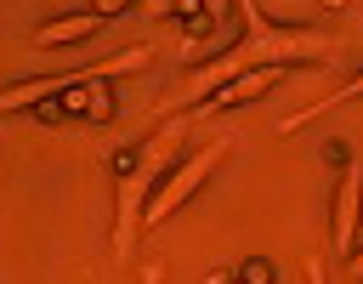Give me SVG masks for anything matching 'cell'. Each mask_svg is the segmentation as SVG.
<instances>
[{
  "mask_svg": "<svg viewBox=\"0 0 363 284\" xmlns=\"http://www.w3.org/2000/svg\"><path fill=\"white\" fill-rule=\"evenodd\" d=\"M357 97H363V68H357V74H352V80H346L340 91H329L323 102H306V108L284 114V119H278V136H289V131H301L306 119H318V114H329V108H346V102H357Z\"/></svg>",
  "mask_w": 363,
  "mask_h": 284,
  "instance_id": "cell-7",
  "label": "cell"
},
{
  "mask_svg": "<svg viewBox=\"0 0 363 284\" xmlns=\"http://www.w3.org/2000/svg\"><path fill=\"white\" fill-rule=\"evenodd\" d=\"M187 119H193V114H176V119H164L147 142L119 148V159H113V261H130V250H136V239H142V210L153 204L159 182L182 165Z\"/></svg>",
  "mask_w": 363,
  "mask_h": 284,
  "instance_id": "cell-2",
  "label": "cell"
},
{
  "mask_svg": "<svg viewBox=\"0 0 363 284\" xmlns=\"http://www.w3.org/2000/svg\"><path fill=\"white\" fill-rule=\"evenodd\" d=\"M357 216H363V165L346 159L340 165V187H335V210H329V250L335 256L357 250Z\"/></svg>",
  "mask_w": 363,
  "mask_h": 284,
  "instance_id": "cell-4",
  "label": "cell"
},
{
  "mask_svg": "<svg viewBox=\"0 0 363 284\" xmlns=\"http://www.w3.org/2000/svg\"><path fill=\"white\" fill-rule=\"evenodd\" d=\"M306 284H329V273H323V261H318V256L306 261Z\"/></svg>",
  "mask_w": 363,
  "mask_h": 284,
  "instance_id": "cell-12",
  "label": "cell"
},
{
  "mask_svg": "<svg viewBox=\"0 0 363 284\" xmlns=\"http://www.w3.org/2000/svg\"><path fill=\"white\" fill-rule=\"evenodd\" d=\"M233 284H244V278H233Z\"/></svg>",
  "mask_w": 363,
  "mask_h": 284,
  "instance_id": "cell-14",
  "label": "cell"
},
{
  "mask_svg": "<svg viewBox=\"0 0 363 284\" xmlns=\"http://www.w3.org/2000/svg\"><path fill=\"white\" fill-rule=\"evenodd\" d=\"M289 68H250V74H238V80H227L204 108H193V114H216V108H233V102H250V97H261V91H272L278 80H284Z\"/></svg>",
  "mask_w": 363,
  "mask_h": 284,
  "instance_id": "cell-6",
  "label": "cell"
},
{
  "mask_svg": "<svg viewBox=\"0 0 363 284\" xmlns=\"http://www.w3.org/2000/svg\"><path fill=\"white\" fill-rule=\"evenodd\" d=\"M102 28V17L96 11H68V17H51V23H40L34 28V51H57V45H79V40H91Z\"/></svg>",
  "mask_w": 363,
  "mask_h": 284,
  "instance_id": "cell-5",
  "label": "cell"
},
{
  "mask_svg": "<svg viewBox=\"0 0 363 284\" xmlns=\"http://www.w3.org/2000/svg\"><path fill=\"white\" fill-rule=\"evenodd\" d=\"M238 278H244V284H272V261H261V256H250V261L238 267Z\"/></svg>",
  "mask_w": 363,
  "mask_h": 284,
  "instance_id": "cell-9",
  "label": "cell"
},
{
  "mask_svg": "<svg viewBox=\"0 0 363 284\" xmlns=\"http://www.w3.org/2000/svg\"><path fill=\"white\" fill-rule=\"evenodd\" d=\"M227 148H233L227 136H216V142H204V148H193V153H187V159H182V165H176V170H170V176L159 182V193H153V204L142 210V233H153V227H159V222H164L170 210H182V204H187V199H193V193H199V187L210 182V170H216V165L227 159Z\"/></svg>",
  "mask_w": 363,
  "mask_h": 284,
  "instance_id": "cell-3",
  "label": "cell"
},
{
  "mask_svg": "<svg viewBox=\"0 0 363 284\" xmlns=\"http://www.w3.org/2000/svg\"><path fill=\"white\" fill-rule=\"evenodd\" d=\"M113 114H119V102H113V97H108V85L96 80V85H91V114H85V119H91V125H108Z\"/></svg>",
  "mask_w": 363,
  "mask_h": 284,
  "instance_id": "cell-8",
  "label": "cell"
},
{
  "mask_svg": "<svg viewBox=\"0 0 363 284\" xmlns=\"http://www.w3.org/2000/svg\"><path fill=\"white\" fill-rule=\"evenodd\" d=\"M238 23H244V34L221 57H210L187 74V102L204 108L227 80H238L250 68H301V62H329V51H335V34H323L312 23H272L255 0H238Z\"/></svg>",
  "mask_w": 363,
  "mask_h": 284,
  "instance_id": "cell-1",
  "label": "cell"
},
{
  "mask_svg": "<svg viewBox=\"0 0 363 284\" xmlns=\"http://www.w3.org/2000/svg\"><path fill=\"white\" fill-rule=\"evenodd\" d=\"M346 267H352V278H363V244H357V250L346 256Z\"/></svg>",
  "mask_w": 363,
  "mask_h": 284,
  "instance_id": "cell-13",
  "label": "cell"
},
{
  "mask_svg": "<svg viewBox=\"0 0 363 284\" xmlns=\"http://www.w3.org/2000/svg\"><path fill=\"white\" fill-rule=\"evenodd\" d=\"M182 11V0H142V17H170Z\"/></svg>",
  "mask_w": 363,
  "mask_h": 284,
  "instance_id": "cell-11",
  "label": "cell"
},
{
  "mask_svg": "<svg viewBox=\"0 0 363 284\" xmlns=\"http://www.w3.org/2000/svg\"><path fill=\"white\" fill-rule=\"evenodd\" d=\"M130 6H142V0H91V11L108 23V17H119V11H130Z\"/></svg>",
  "mask_w": 363,
  "mask_h": 284,
  "instance_id": "cell-10",
  "label": "cell"
}]
</instances>
